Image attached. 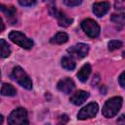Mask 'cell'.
<instances>
[{
	"label": "cell",
	"mask_w": 125,
	"mask_h": 125,
	"mask_svg": "<svg viewBox=\"0 0 125 125\" xmlns=\"http://www.w3.org/2000/svg\"><path fill=\"white\" fill-rule=\"evenodd\" d=\"M118 81H119V84H120L123 88H125V71H123V72L120 74V76H119V78H118Z\"/></svg>",
	"instance_id": "23"
},
{
	"label": "cell",
	"mask_w": 125,
	"mask_h": 125,
	"mask_svg": "<svg viewBox=\"0 0 125 125\" xmlns=\"http://www.w3.org/2000/svg\"><path fill=\"white\" fill-rule=\"evenodd\" d=\"M57 19H58L59 25H60V26H63V27L69 26V25L72 23V21H73L72 19L68 18L65 14H63V13H62V12L59 13V15L57 16Z\"/></svg>",
	"instance_id": "12"
},
{
	"label": "cell",
	"mask_w": 125,
	"mask_h": 125,
	"mask_svg": "<svg viewBox=\"0 0 125 125\" xmlns=\"http://www.w3.org/2000/svg\"><path fill=\"white\" fill-rule=\"evenodd\" d=\"M13 78L24 89L26 90H31L32 89V81L29 78V76L26 74V72L21 67V66H15L13 68L12 72Z\"/></svg>",
	"instance_id": "2"
},
{
	"label": "cell",
	"mask_w": 125,
	"mask_h": 125,
	"mask_svg": "<svg viewBox=\"0 0 125 125\" xmlns=\"http://www.w3.org/2000/svg\"><path fill=\"white\" fill-rule=\"evenodd\" d=\"M107 46H108L109 51H114V50H117V49L122 47V42L119 40H111L108 42Z\"/></svg>",
	"instance_id": "19"
},
{
	"label": "cell",
	"mask_w": 125,
	"mask_h": 125,
	"mask_svg": "<svg viewBox=\"0 0 125 125\" xmlns=\"http://www.w3.org/2000/svg\"><path fill=\"white\" fill-rule=\"evenodd\" d=\"M122 105V98L121 97H113L107 100L102 109V113L106 118H111L117 114Z\"/></svg>",
	"instance_id": "1"
},
{
	"label": "cell",
	"mask_w": 125,
	"mask_h": 125,
	"mask_svg": "<svg viewBox=\"0 0 125 125\" xmlns=\"http://www.w3.org/2000/svg\"><path fill=\"white\" fill-rule=\"evenodd\" d=\"M110 8V5L108 2H98L93 5V12L97 17H103L105 15Z\"/></svg>",
	"instance_id": "10"
},
{
	"label": "cell",
	"mask_w": 125,
	"mask_h": 125,
	"mask_svg": "<svg viewBox=\"0 0 125 125\" xmlns=\"http://www.w3.org/2000/svg\"><path fill=\"white\" fill-rule=\"evenodd\" d=\"M91 70H92L91 65H90L89 63H85V64L79 69V71L77 72V77H78V79H79L81 82L87 81V79L89 78V75H90V73H91Z\"/></svg>",
	"instance_id": "11"
},
{
	"label": "cell",
	"mask_w": 125,
	"mask_h": 125,
	"mask_svg": "<svg viewBox=\"0 0 125 125\" xmlns=\"http://www.w3.org/2000/svg\"><path fill=\"white\" fill-rule=\"evenodd\" d=\"M111 21L120 27H125V13L113 14L110 18Z\"/></svg>",
	"instance_id": "13"
},
{
	"label": "cell",
	"mask_w": 125,
	"mask_h": 125,
	"mask_svg": "<svg viewBox=\"0 0 125 125\" xmlns=\"http://www.w3.org/2000/svg\"><path fill=\"white\" fill-rule=\"evenodd\" d=\"M35 2H36V0H19V3L21 6H24V7L32 6V5L35 4Z\"/></svg>",
	"instance_id": "22"
},
{
	"label": "cell",
	"mask_w": 125,
	"mask_h": 125,
	"mask_svg": "<svg viewBox=\"0 0 125 125\" xmlns=\"http://www.w3.org/2000/svg\"><path fill=\"white\" fill-rule=\"evenodd\" d=\"M99 110V105L97 103H90L86 106L80 109L77 114V118L79 120H86L89 118H93L96 116Z\"/></svg>",
	"instance_id": "6"
},
{
	"label": "cell",
	"mask_w": 125,
	"mask_h": 125,
	"mask_svg": "<svg viewBox=\"0 0 125 125\" xmlns=\"http://www.w3.org/2000/svg\"><path fill=\"white\" fill-rule=\"evenodd\" d=\"M16 93H17L16 89L11 84H8V83H3L2 84V87H1V95L2 96L13 97V96L16 95Z\"/></svg>",
	"instance_id": "14"
},
{
	"label": "cell",
	"mask_w": 125,
	"mask_h": 125,
	"mask_svg": "<svg viewBox=\"0 0 125 125\" xmlns=\"http://www.w3.org/2000/svg\"><path fill=\"white\" fill-rule=\"evenodd\" d=\"M1 11L9 18H14V16L16 15V9L14 7H5L4 5H1Z\"/></svg>",
	"instance_id": "18"
},
{
	"label": "cell",
	"mask_w": 125,
	"mask_h": 125,
	"mask_svg": "<svg viewBox=\"0 0 125 125\" xmlns=\"http://www.w3.org/2000/svg\"><path fill=\"white\" fill-rule=\"evenodd\" d=\"M8 123L11 125H27V112L23 107H18L14 109L9 117H8Z\"/></svg>",
	"instance_id": "3"
},
{
	"label": "cell",
	"mask_w": 125,
	"mask_h": 125,
	"mask_svg": "<svg viewBox=\"0 0 125 125\" xmlns=\"http://www.w3.org/2000/svg\"><path fill=\"white\" fill-rule=\"evenodd\" d=\"M67 52L75 58L82 59V58L87 56V54L89 52V46L87 44H84V43H78V44L68 48Z\"/></svg>",
	"instance_id": "7"
},
{
	"label": "cell",
	"mask_w": 125,
	"mask_h": 125,
	"mask_svg": "<svg viewBox=\"0 0 125 125\" xmlns=\"http://www.w3.org/2000/svg\"><path fill=\"white\" fill-rule=\"evenodd\" d=\"M0 22H1V31L4 30V23H3V20L0 19Z\"/></svg>",
	"instance_id": "26"
},
{
	"label": "cell",
	"mask_w": 125,
	"mask_h": 125,
	"mask_svg": "<svg viewBox=\"0 0 125 125\" xmlns=\"http://www.w3.org/2000/svg\"><path fill=\"white\" fill-rule=\"evenodd\" d=\"M82 0H63V3L68 7H74L80 5Z\"/></svg>",
	"instance_id": "20"
},
{
	"label": "cell",
	"mask_w": 125,
	"mask_h": 125,
	"mask_svg": "<svg viewBox=\"0 0 125 125\" xmlns=\"http://www.w3.org/2000/svg\"><path fill=\"white\" fill-rule=\"evenodd\" d=\"M0 123H1V124L3 123V116H2V115H1V118H0Z\"/></svg>",
	"instance_id": "28"
},
{
	"label": "cell",
	"mask_w": 125,
	"mask_h": 125,
	"mask_svg": "<svg viewBox=\"0 0 125 125\" xmlns=\"http://www.w3.org/2000/svg\"><path fill=\"white\" fill-rule=\"evenodd\" d=\"M81 27L84 30V32L91 38H95L100 34V26L94 20H84L81 22Z\"/></svg>",
	"instance_id": "5"
},
{
	"label": "cell",
	"mask_w": 125,
	"mask_h": 125,
	"mask_svg": "<svg viewBox=\"0 0 125 125\" xmlns=\"http://www.w3.org/2000/svg\"><path fill=\"white\" fill-rule=\"evenodd\" d=\"M44 2H48V3H52V4H54V2H55V0H43Z\"/></svg>",
	"instance_id": "27"
},
{
	"label": "cell",
	"mask_w": 125,
	"mask_h": 125,
	"mask_svg": "<svg viewBox=\"0 0 125 125\" xmlns=\"http://www.w3.org/2000/svg\"><path fill=\"white\" fill-rule=\"evenodd\" d=\"M0 47H1V57L2 58H7L11 54V49L8 43L4 39H0Z\"/></svg>",
	"instance_id": "17"
},
{
	"label": "cell",
	"mask_w": 125,
	"mask_h": 125,
	"mask_svg": "<svg viewBox=\"0 0 125 125\" xmlns=\"http://www.w3.org/2000/svg\"><path fill=\"white\" fill-rule=\"evenodd\" d=\"M61 120H62V123H65V122L68 120V118H67V115H65V114L62 115V116H61Z\"/></svg>",
	"instance_id": "25"
},
{
	"label": "cell",
	"mask_w": 125,
	"mask_h": 125,
	"mask_svg": "<svg viewBox=\"0 0 125 125\" xmlns=\"http://www.w3.org/2000/svg\"><path fill=\"white\" fill-rule=\"evenodd\" d=\"M117 123L118 124H125V115L122 114L118 119H117Z\"/></svg>",
	"instance_id": "24"
},
{
	"label": "cell",
	"mask_w": 125,
	"mask_h": 125,
	"mask_svg": "<svg viewBox=\"0 0 125 125\" xmlns=\"http://www.w3.org/2000/svg\"><path fill=\"white\" fill-rule=\"evenodd\" d=\"M62 66L66 70H73L75 68V62L71 58L63 57L62 59Z\"/></svg>",
	"instance_id": "16"
},
{
	"label": "cell",
	"mask_w": 125,
	"mask_h": 125,
	"mask_svg": "<svg viewBox=\"0 0 125 125\" xmlns=\"http://www.w3.org/2000/svg\"><path fill=\"white\" fill-rule=\"evenodd\" d=\"M114 8L116 10H124L125 9V0H115Z\"/></svg>",
	"instance_id": "21"
},
{
	"label": "cell",
	"mask_w": 125,
	"mask_h": 125,
	"mask_svg": "<svg viewBox=\"0 0 125 125\" xmlns=\"http://www.w3.org/2000/svg\"><path fill=\"white\" fill-rule=\"evenodd\" d=\"M57 88L59 89V91L64 93V94H70L73 91V89L75 88V84L72 79L65 77L58 82Z\"/></svg>",
	"instance_id": "8"
},
{
	"label": "cell",
	"mask_w": 125,
	"mask_h": 125,
	"mask_svg": "<svg viewBox=\"0 0 125 125\" xmlns=\"http://www.w3.org/2000/svg\"><path fill=\"white\" fill-rule=\"evenodd\" d=\"M9 38L11 39V41H13L14 43H16L17 45H19L20 47H21L23 49L28 50L33 47V41L31 39L27 38L21 31H16V30L11 31L9 33Z\"/></svg>",
	"instance_id": "4"
},
{
	"label": "cell",
	"mask_w": 125,
	"mask_h": 125,
	"mask_svg": "<svg viewBox=\"0 0 125 125\" xmlns=\"http://www.w3.org/2000/svg\"><path fill=\"white\" fill-rule=\"evenodd\" d=\"M89 97V93L86 92V91H82V90H79L77 92H75L69 99L70 103H72L73 104L75 105H80L82 104Z\"/></svg>",
	"instance_id": "9"
},
{
	"label": "cell",
	"mask_w": 125,
	"mask_h": 125,
	"mask_svg": "<svg viewBox=\"0 0 125 125\" xmlns=\"http://www.w3.org/2000/svg\"><path fill=\"white\" fill-rule=\"evenodd\" d=\"M67 40H68V35L65 32H58L51 39V43H53V44H63Z\"/></svg>",
	"instance_id": "15"
}]
</instances>
